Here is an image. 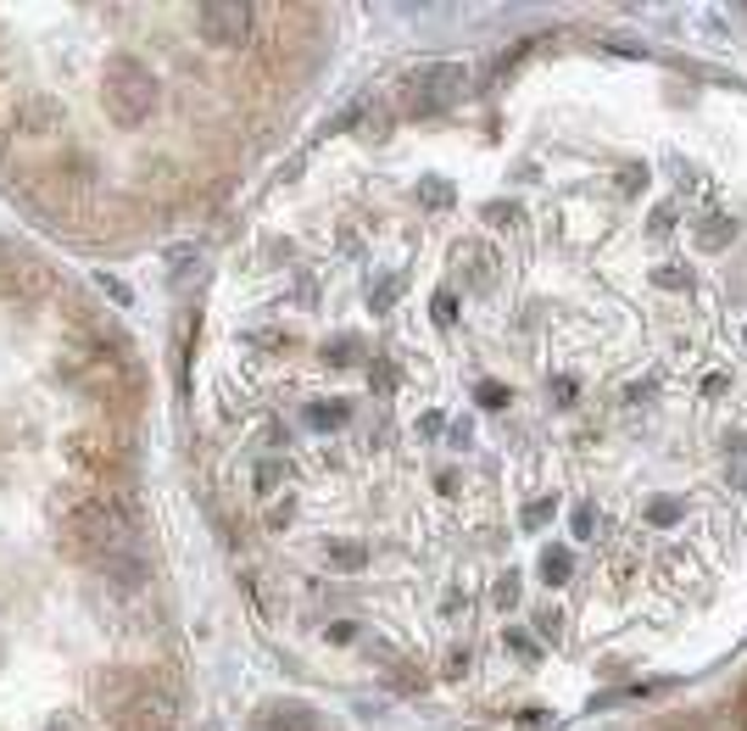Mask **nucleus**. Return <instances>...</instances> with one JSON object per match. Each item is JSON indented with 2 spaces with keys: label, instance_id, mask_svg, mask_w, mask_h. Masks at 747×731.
Listing matches in <instances>:
<instances>
[{
  "label": "nucleus",
  "instance_id": "f704fd0d",
  "mask_svg": "<svg viewBox=\"0 0 747 731\" xmlns=\"http://www.w3.org/2000/svg\"><path fill=\"white\" fill-rule=\"evenodd\" d=\"M536 631H541V636H558V609H541V614H536Z\"/></svg>",
  "mask_w": 747,
  "mask_h": 731
},
{
  "label": "nucleus",
  "instance_id": "bb28decb",
  "mask_svg": "<svg viewBox=\"0 0 747 731\" xmlns=\"http://www.w3.org/2000/svg\"><path fill=\"white\" fill-rule=\"evenodd\" d=\"M491 597H497V609H514V603H519V575L508 570V575L497 581V592H491Z\"/></svg>",
  "mask_w": 747,
  "mask_h": 731
},
{
  "label": "nucleus",
  "instance_id": "72a5a7b5",
  "mask_svg": "<svg viewBox=\"0 0 747 731\" xmlns=\"http://www.w3.org/2000/svg\"><path fill=\"white\" fill-rule=\"evenodd\" d=\"M290 514H296V503H290V497H285V503H279V508H273V514H268V525H273V531H285V525H290Z\"/></svg>",
  "mask_w": 747,
  "mask_h": 731
},
{
  "label": "nucleus",
  "instance_id": "cd10ccee",
  "mask_svg": "<svg viewBox=\"0 0 747 731\" xmlns=\"http://www.w3.org/2000/svg\"><path fill=\"white\" fill-rule=\"evenodd\" d=\"M552 514H558V503H552V497H536V503L525 508V525H547Z\"/></svg>",
  "mask_w": 747,
  "mask_h": 731
},
{
  "label": "nucleus",
  "instance_id": "4c0bfd02",
  "mask_svg": "<svg viewBox=\"0 0 747 731\" xmlns=\"http://www.w3.org/2000/svg\"><path fill=\"white\" fill-rule=\"evenodd\" d=\"M46 731H73V725H68V720H62V725H46Z\"/></svg>",
  "mask_w": 747,
  "mask_h": 731
},
{
  "label": "nucleus",
  "instance_id": "5701e85b",
  "mask_svg": "<svg viewBox=\"0 0 747 731\" xmlns=\"http://www.w3.org/2000/svg\"><path fill=\"white\" fill-rule=\"evenodd\" d=\"M279 475H290V470H285L279 458H262V464H257V481H251V486H257V492H273V486H279Z\"/></svg>",
  "mask_w": 747,
  "mask_h": 731
},
{
  "label": "nucleus",
  "instance_id": "39448f33",
  "mask_svg": "<svg viewBox=\"0 0 747 731\" xmlns=\"http://www.w3.org/2000/svg\"><path fill=\"white\" fill-rule=\"evenodd\" d=\"M146 692H151V686H146L140 670H101V675H96V709L112 714V720H123Z\"/></svg>",
  "mask_w": 747,
  "mask_h": 731
},
{
  "label": "nucleus",
  "instance_id": "6ab92c4d",
  "mask_svg": "<svg viewBox=\"0 0 747 731\" xmlns=\"http://www.w3.org/2000/svg\"><path fill=\"white\" fill-rule=\"evenodd\" d=\"M357 363H362V346L357 340H335L329 346V369H357Z\"/></svg>",
  "mask_w": 747,
  "mask_h": 731
},
{
  "label": "nucleus",
  "instance_id": "c9c22d12",
  "mask_svg": "<svg viewBox=\"0 0 747 731\" xmlns=\"http://www.w3.org/2000/svg\"><path fill=\"white\" fill-rule=\"evenodd\" d=\"M351 636H357L351 620H335V625H329V642H351Z\"/></svg>",
  "mask_w": 747,
  "mask_h": 731
},
{
  "label": "nucleus",
  "instance_id": "9b49d317",
  "mask_svg": "<svg viewBox=\"0 0 747 731\" xmlns=\"http://www.w3.org/2000/svg\"><path fill=\"white\" fill-rule=\"evenodd\" d=\"M107 581H112L118 592H140V586L151 581V564H146L140 553H118V559H107Z\"/></svg>",
  "mask_w": 747,
  "mask_h": 731
},
{
  "label": "nucleus",
  "instance_id": "20e7f679",
  "mask_svg": "<svg viewBox=\"0 0 747 731\" xmlns=\"http://www.w3.org/2000/svg\"><path fill=\"white\" fill-rule=\"evenodd\" d=\"M251 23H257L251 7H196V34L218 51H240L251 40Z\"/></svg>",
  "mask_w": 747,
  "mask_h": 731
},
{
  "label": "nucleus",
  "instance_id": "c756f323",
  "mask_svg": "<svg viewBox=\"0 0 747 731\" xmlns=\"http://www.w3.org/2000/svg\"><path fill=\"white\" fill-rule=\"evenodd\" d=\"M502 642H508V653H519V659H536V636H525V631H508Z\"/></svg>",
  "mask_w": 747,
  "mask_h": 731
},
{
  "label": "nucleus",
  "instance_id": "473e14b6",
  "mask_svg": "<svg viewBox=\"0 0 747 731\" xmlns=\"http://www.w3.org/2000/svg\"><path fill=\"white\" fill-rule=\"evenodd\" d=\"M458 486H464L458 470H441V475H436V492H441V497H458Z\"/></svg>",
  "mask_w": 747,
  "mask_h": 731
},
{
  "label": "nucleus",
  "instance_id": "e433bc0d",
  "mask_svg": "<svg viewBox=\"0 0 747 731\" xmlns=\"http://www.w3.org/2000/svg\"><path fill=\"white\" fill-rule=\"evenodd\" d=\"M725 386H730L725 375H708V381H703V392H708V397H725Z\"/></svg>",
  "mask_w": 747,
  "mask_h": 731
},
{
  "label": "nucleus",
  "instance_id": "9d476101",
  "mask_svg": "<svg viewBox=\"0 0 747 731\" xmlns=\"http://www.w3.org/2000/svg\"><path fill=\"white\" fill-rule=\"evenodd\" d=\"M323 564L340 570V575H357V570L368 564V542H357V536H329V542H323Z\"/></svg>",
  "mask_w": 747,
  "mask_h": 731
},
{
  "label": "nucleus",
  "instance_id": "f8f14e48",
  "mask_svg": "<svg viewBox=\"0 0 747 731\" xmlns=\"http://www.w3.org/2000/svg\"><path fill=\"white\" fill-rule=\"evenodd\" d=\"M23 135H46L51 124H57V101L51 96H29L23 107H18V118H12Z\"/></svg>",
  "mask_w": 747,
  "mask_h": 731
},
{
  "label": "nucleus",
  "instance_id": "2eb2a0df",
  "mask_svg": "<svg viewBox=\"0 0 747 731\" xmlns=\"http://www.w3.org/2000/svg\"><path fill=\"white\" fill-rule=\"evenodd\" d=\"M569 570H575L569 547H547V553H541V581H547V586H564V581H569Z\"/></svg>",
  "mask_w": 747,
  "mask_h": 731
},
{
  "label": "nucleus",
  "instance_id": "ddd939ff",
  "mask_svg": "<svg viewBox=\"0 0 747 731\" xmlns=\"http://www.w3.org/2000/svg\"><path fill=\"white\" fill-rule=\"evenodd\" d=\"M301 419H307L312 431H340V425H351V403H346V397H335V403H307Z\"/></svg>",
  "mask_w": 747,
  "mask_h": 731
},
{
  "label": "nucleus",
  "instance_id": "412c9836",
  "mask_svg": "<svg viewBox=\"0 0 747 731\" xmlns=\"http://www.w3.org/2000/svg\"><path fill=\"white\" fill-rule=\"evenodd\" d=\"M397 285H402L397 274H380V279H374V296H368V302H374V307H380V313H386V307L397 302Z\"/></svg>",
  "mask_w": 747,
  "mask_h": 731
},
{
  "label": "nucleus",
  "instance_id": "c85d7f7f",
  "mask_svg": "<svg viewBox=\"0 0 747 731\" xmlns=\"http://www.w3.org/2000/svg\"><path fill=\"white\" fill-rule=\"evenodd\" d=\"M475 403H480V408H508V392H502V386H491V381H486V386H480V392H475Z\"/></svg>",
  "mask_w": 747,
  "mask_h": 731
},
{
  "label": "nucleus",
  "instance_id": "dca6fc26",
  "mask_svg": "<svg viewBox=\"0 0 747 731\" xmlns=\"http://www.w3.org/2000/svg\"><path fill=\"white\" fill-rule=\"evenodd\" d=\"M653 285L658 290H691V268L686 263H658L653 268Z\"/></svg>",
  "mask_w": 747,
  "mask_h": 731
},
{
  "label": "nucleus",
  "instance_id": "393cba45",
  "mask_svg": "<svg viewBox=\"0 0 747 731\" xmlns=\"http://www.w3.org/2000/svg\"><path fill=\"white\" fill-rule=\"evenodd\" d=\"M486 218H491V224H502V229H519V224H525L514 201H491V207H486Z\"/></svg>",
  "mask_w": 747,
  "mask_h": 731
},
{
  "label": "nucleus",
  "instance_id": "a878e982",
  "mask_svg": "<svg viewBox=\"0 0 747 731\" xmlns=\"http://www.w3.org/2000/svg\"><path fill=\"white\" fill-rule=\"evenodd\" d=\"M430 318H436V329H452V324H458V302H452V296H436V302H430Z\"/></svg>",
  "mask_w": 747,
  "mask_h": 731
},
{
  "label": "nucleus",
  "instance_id": "6e6552de",
  "mask_svg": "<svg viewBox=\"0 0 747 731\" xmlns=\"http://www.w3.org/2000/svg\"><path fill=\"white\" fill-rule=\"evenodd\" d=\"M68 458H73L79 470H112V464L123 458V447H118L107 431H73V436H68Z\"/></svg>",
  "mask_w": 747,
  "mask_h": 731
},
{
  "label": "nucleus",
  "instance_id": "2f4dec72",
  "mask_svg": "<svg viewBox=\"0 0 747 731\" xmlns=\"http://www.w3.org/2000/svg\"><path fill=\"white\" fill-rule=\"evenodd\" d=\"M569 531H575V536H591V531H597V508H575Z\"/></svg>",
  "mask_w": 747,
  "mask_h": 731
},
{
  "label": "nucleus",
  "instance_id": "0eeeda50",
  "mask_svg": "<svg viewBox=\"0 0 747 731\" xmlns=\"http://www.w3.org/2000/svg\"><path fill=\"white\" fill-rule=\"evenodd\" d=\"M497 268H502V257L486 246V240H469V246H458V285L464 290H491L497 285Z\"/></svg>",
  "mask_w": 747,
  "mask_h": 731
},
{
  "label": "nucleus",
  "instance_id": "f3484780",
  "mask_svg": "<svg viewBox=\"0 0 747 731\" xmlns=\"http://www.w3.org/2000/svg\"><path fill=\"white\" fill-rule=\"evenodd\" d=\"M419 201H425V207H436V213H441V207H452V185H447V179H436V174H430V179H419Z\"/></svg>",
  "mask_w": 747,
  "mask_h": 731
},
{
  "label": "nucleus",
  "instance_id": "f03ea898",
  "mask_svg": "<svg viewBox=\"0 0 747 731\" xmlns=\"http://www.w3.org/2000/svg\"><path fill=\"white\" fill-rule=\"evenodd\" d=\"M464 62H436V68H425V73H414L408 79V112L414 118H436V112H447V107H458L464 101Z\"/></svg>",
  "mask_w": 747,
  "mask_h": 731
},
{
  "label": "nucleus",
  "instance_id": "7c9ffc66",
  "mask_svg": "<svg viewBox=\"0 0 747 731\" xmlns=\"http://www.w3.org/2000/svg\"><path fill=\"white\" fill-rule=\"evenodd\" d=\"M647 229H653V235H669V229H675V207H653Z\"/></svg>",
  "mask_w": 747,
  "mask_h": 731
},
{
  "label": "nucleus",
  "instance_id": "423d86ee",
  "mask_svg": "<svg viewBox=\"0 0 747 731\" xmlns=\"http://www.w3.org/2000/svg\"><path fill=\"white\" fill-rule=\"evenodd\" d=\"M173 720H179V698L173 692H146L123 720H112L118 731H173Z\"/></svg>",
  "mask_w": 747,
  "mask_h": 731
},
{
  "label": "nucleus",
  "instance_id": "f257e3e1",
  "mask_svg": "<svg viewBox=\"0 0 747 731\" xmlns=\"http://www.w3.org/2000/svg\"><path fill=\"white\" fill-rule=\"evenodd\" d=\"M135 536V497L129 492H96L84 503H73L68 514V547L90 564H107L129 547Z\"/></svg>",
  "mask_w": 747,
  "mask_h": 731
},
{
  "label": "nucleus",
  "instance_id": "a211bd4d",
  "mask_svg": "<svg viewBox=\"0 0 747 731\" xmlns=\"http://www.w3.org/2000/svg\"><path fill=\"white\" fill-rule=\"evenodd\" d=\"M547 403H552V408H575V403H580V381H575V375H558V381L547 386Z\"/></svg>",
  "mask_w": 747,
  "mask_h": 731
},
{
  "label": "nucleus",
  "instance_id": "4468645a",
  "mask_svg": "<svg viewBox=\"0 0 747 731\" xmlns=\"http://www.w3.org/2000/svg\"><path fill=\"white\" fill-rule=\"evenodd\" d=\"M736 240V218L730 213H708L703 224H697V246L703 251H719V246H730Z\"/></svg>",
  "mask_w": 747,
  "mask_h": 731
},
{
  "label": "nucleus",
  "instance_id": "b1692460",
  "mask_svg": "<svg viewBox=\"0 0 747 731\" xmlns=\"http://www.w3.org/2000/svg\"><path fill=\"white\" fill-rule=\"evenodd\" d=\"M368 381H374V386H380V392H391V386H397V363H386V357H374V363H368Z\"/></svg>",
  "mask_w": 747,
  "mask_h": 731
},
{
  "label": "nucleus",
  "instance_id": "aec40b11",
  "mask_svg": "<svg viewBox=\"0 0 747 731\" xmlns=\"http://www.w3.org/2000/svg\"><path fill=\"white\" fill-rule=\"evenodd\" d=\"M647 520H653V525H675V520H680V497H653V503H647Z\"/></svg>",
  "mask_w": 747,
  "mask_h": 731
},
{
  "label": "nucleus",
  "instance_id": "7ed1b4c3",
  "mask_svg": "<svg viewBox=\"0 0 747 731\" xmlns=\"http://www.w3.org/2000/svg\"><path fill=\"white\" fill-rule=\"evenodd\" d=\"M107 107H112L118 124H140V118H151V107H157V79L140 73V68H118V73H107Z\"/></svg>",
  "mask_w": 747,
  "mask_h": 731
},
{
  "label": "nucleus",
  "instance_id": "4be33fe9",
  "mask_svg": "<svg viewBox=\"0 0 747 731\" xmlns=\"http://www.w3.org/2000/svg\"><path fill=\"white\" fill-rule=\"evenodd\" d=\"M641 190H647V168H641V162L619 168V196H641Z\"/></svg>",
  "mask_w": 747,
  "mask_h": 731
},
{
  "label": "nucleus",
  "instance_id": "1a4fd4ad",
  "mask_svg": "<svg viewBox=\"0 0 747 731\" xmlns=\"http://www.w3.org/2000/svg\"><path fill=\"white\" fill-rule=\"evenodd\" d=\"M251 731H323V714L307 703H268Z\"/></svg>",
  "mask_w": 747,
  "mask_h": 731
}]
</instances>
